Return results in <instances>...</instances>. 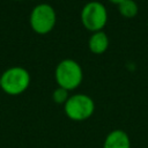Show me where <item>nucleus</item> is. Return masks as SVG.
Listing matches in <instances>:
<instances>
[{"mask_svg":"<svg viewBox=\"0 0 148 148\" xmlns=\"http://www.w3.org/2000/svg\"><path fill=\"white\" fill-rule=\"evenodd\" d=\"M118 9L125 17H133L138 14V5L134 0H123L118 3Z\"/></svg>","mask_w":148,"mask_h":148,"instance_id":"obj_8","label":"nucleus"},{"mask_svg":"<svg viewBox=\"0 0 148 148\" xmlns=\"http://www.w3.org/2000/svg\"><path fill=\"white\" fill-rule=\"evenodd\" d=\"M52 98H53V101H54L56 103H58V104L66 103L67 99L69 98V97H68V90H66V89L59 87V88H57V89L53 91Z\"/></svg>","mask_w":148,"mask_h":148,"instance_id":"obj_9","label":"nucleus"},{"mask_svg":"<svg viewBox=\"0 0 148 148\" xmlns=\"http://www.w3.org/2000/svg\"><path fill=\"white\" fill-rule=\"evenodd\" d=\"M110 1H112V2H114V3H120L123 0H110Z\"/></svg>","mask_w":148,"mask_h":148,"instance_id":"obj_10","label":"nucleus"},{"mask_svg":"<svg viewBox=\"0 0 148 148\" xmlns=\"http://www.w3.org/2000/svg\"><path fill=\"white\" fill-rule=\"evenodd\" d=\"M83 77L81 66L73 59L61 60L56 68V80L59 87L72 90L79 87Z\"/></svg>","mask_w":148,"mask_h":148,"instance_id":"obj_1","label":"nucleus"},{"mask_svg":"<svg viewBox=\"0 0 148 148\" xmlns=\"http://www.w3.org/2000/svg\"><path fill=\"white\" fill-rule=\"evenodd\" d=\"M88 45H89V49H90L91 52H94L96 54H99V53L105 52V50L108 49L109 38H108L106 34L103 32L102 30L101 31H96L90 36Z\"/></svg>","mask_w":148,"mask_h":148,"instance_id":"obj_7","label":"nucleus"},{"mask_svg":"<svg viewBox=\"0 0 148 148\" xmlns=\"http://www.w3.org/2000/svg\"><path fill=\"white\" fill-rule=\"evenodd\" d=\"M103 148H131L130 136L123 130L111 131L104 140Z\"/></svg>","mask_w":148,"mask_h":148,"instance_id":"obj_6","label":"nucleus"},{"mask_svg":"<svg viewBox=\"0 0 148 148\" xmlns=\"http://www.w3.org/2000/svg\"><path fill=\"white\" fill-rule=\"evenodd\" d=\"M95 110V103L92 98L84 94H75L71 96L65 103L66 116L76 121L86 120L92 116Z\"/></svg>","mask_w":148,"mask_h":148,"instance_id":"obj_3","label":"nucleus"},{"mask_svg":"<svg viewBox=\"0 0 148 148\" xmlns=\"http://www.w3.org/2000/svg\"><path fill=\"white\" fill-rule=\"evenodd\" d=\"M108 20L105 6L99 1L87 2L81 10V21L90 31H101Z\"/></svg>","mask_w":148,"mask_h":148,"instance_id":"obj_4","label":"nucleus"},{"mask_svg":"<svg viewBox=\"0 0 148 148\" xmlns=\"http://www.w3.org/2000/svg\"><path fill=\"white\" fill-rule=\"evenodd\" d=\"M31 28L38 34L50 32L56 24V12L47 3L37 5L30 15Z\"/></svg>","mask_w":148,"mask_h":148,"instance_id":"obj_5","label":"nucleus"},{"mask_svg":"<svg viewBox=\"0 0 148 148\" xmlns=\"http://www.w3.org/2000/svg\"><path fill=\"white\" fill-rule=\"evenodd\" d=\"M30 83V75L23 67H12L0 76L1 89L9 95H18L23 92Z\"/></svg>","mask_w":148,"mask_h":148,"instance_id":"obj_2","label":"nucleus"}]
</instances>
